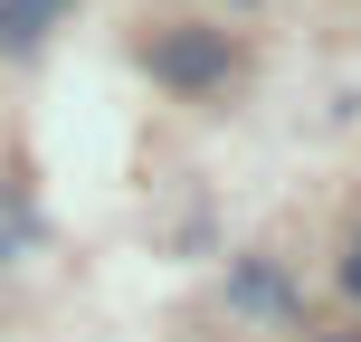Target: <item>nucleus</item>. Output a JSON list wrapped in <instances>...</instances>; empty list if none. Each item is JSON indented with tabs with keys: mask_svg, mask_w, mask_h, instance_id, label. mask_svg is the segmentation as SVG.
Masks as SVG:
<instances>
[{
	"mask_svg": "<svg viewBox=\"0 0 361 342\" xmlns=\"http://www.w3.org/2000/svg\"><path fill=\"white\" fill-rule=\"evenodd\" d=\"M143 57H152V76H162V86L200 95V86H219V76H228V29H162Z\"/></svg>",
	"mask_w": 361,
	"mask_h": 342,
	"instance_id": "1",
	"label": "nucleus"
},
{
	"mask_svg": "<svg viewBox=\"0 0 361 342\" xmlns=\"http://www.w3.org/2000/svg\"><path fill=\"white\" fill-rule=\"evenodd\" d=\"M57 19H67V0H0V57H29Z\"/></svg>",
	"mask_w": 361,
	"mask_h": 342,
	"instance_id": "2",
	"label": "nucleus"
},
{
	"mask_svg": "<svg viewBox=\"0 0 361 342\" xmlns=\"http://www.w3.org/2000/svg\"><path fill=\"white\" fill-rule=\"evenodd\" d=\"M29 228H38L29 190H10V181H0V267H19V248H29Z\"/></svg>",
	"mask_w": 361,
	"mask_h": 342,
	"instance_id": "3",
	"label": "nucleus"
},
{
	"mask_svg": "<svg viewBox=\"0 0 361 342\" xmlns=\"http://www.w3.org/2000/svg\"><path fill=\"white\" fill-rule=\"evenodd\" d=\"M238 295H247V305H257V314H276V305H286V286H276V276H257V267H247V276H238Z\"/></svg>",
	"mask_w": 361,
	"mask_h": 342,
	"instance_id": "4",
	"label": "nucleus"
},
{
	"mask_svg": "<svg viewBox=\"0 0 361 342\" xmlns=\"http://www.w3.org/2000/svg\"><path fill=\"white\" fill-rule=\"evenodd\" d=\"M343 286H352V295H361V238H352V257H343Z\"/></svg>",
	"mask_w": 361,
	"mask_h": 342,
	"instance_id": "5",
	"label": "nucleus"
},
{
	"mask_svg": "<svg viewBox=\"0 0 361 342\" xmlns=\"http://www.w3.org/2000/svg\"><path fill=\"white\" fill-rule=\"evenodd\" d=\"M228 10H247V0H228Z\"/></svg>",
	"mask_w": 361,
	"mask_h": 342,
	"instance_id": "6",
	"label": "nucleus"
}]
</instances>
